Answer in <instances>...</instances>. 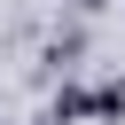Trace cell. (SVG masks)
<instances>
[{"label":"cell","mask_w":125,"mask_h":125,"mask_svg":"<svg viewBox=\"0 0 125 125\" xmlns=\"http://www.w3.org/2000/svg\"><path fill=\"white\" fill-rule=\"evenodd\" d=\"M78 8H102V0H78Z\"/></svg>","instance_id":"1"}]
</instances>
